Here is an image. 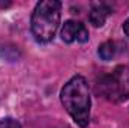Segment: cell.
Wrapping results in <instances>:
<instances>
[{"label": "cell", "instance_id": "obj_1", "mask_svg": "<svg viewBox=\"0 0 129 128\" xmlns=\"http://www.w3.org/2000/svg\"><path fill=\"white\" fill-rule=\"evenodd\" d=\"M62 104L80 127H87L90 121V91L84 77H72L62 89Z\"/></svg>", "mask_w": 129, "mask_h": 128}, {"label": "cell", "instance_id": "obj_2", "mask_svg": "<svg viewBox=\"0 0 129 128\" xmlns=\"http://www.w3.org/2000/svg\"><path fill=\"white\" fill-rule=\"evenodd\" d=\"M62 3L57 0H42L32 14V33L38 42H50L60 24Z\"/></svg>", "mask_w": 129, "mask_h": 128}, {"label": "cell", "instance_id": "obj_3", "mask_svg": "<svg viewBox=\"0 0 129 128\" xmlns=\"http://www.w3.org/2000/svg\"><path fill=\"white\" fill-rule=\"evenodd\" d=\"M96 92L110 101H123L129 98L128 68H117L113 74L98 78Z\"/></svg>", "mask_w": 129, "mask_h": 128}, {"label": "cell", "instance_id": "obj_4", "mask_svg": "<svg viewBox=\"0 0 129 128\" xmlns=\"http://www.w3.org/2000/svg\"><path fill=\"white\" fill-rule=\"evenodd\" d=\"M60 35H62V39L68 44H71L74 41H78V42L89 41V30L86 29V26L81 24L80 21H74V20H69L64 23Z\"/></svg>", "mask_w": 129, "mask_h": 128}, {"label": "cell", "instance_id": "obj_5", "mask_svg": "<svg viewBox=\"0 0 129 128\" xmlns=\"http://www.w3.org/2000/svg\"><path fill=\"white\" fill-rule=\"evenodd\" d=\"M111 14V9L108 5L105 3H95L90 9V14H89V20L90 23L95 26V27H102L108 18V15Z\"/></svg>", "mask_w": 129, "mask_h": 128}, {"label": "cell", "instance_id": "obj_6", "mask_svg": "<svg viewBox=\"0 0 129 128\" xmlns=\"http://www.w3.org/2000/svg\"><path fill=\"white\" fill-rule=\"evenodd\" d=\"M98 53H99L101 59H104V60H111V59H113V56L116 54L114 42H111V41H105L104 44H101V45H99Z\"/></svg>", "mask_w": 129, "mask_h": 128}, {"label": "cell", "instance_id": "obj_7", "mask_svg": "<svg viewBox=\"0 0 129 128\" xmlns=\"http://www.w3.org/2000/svg\"><path fill=\"white\" fill-rule=\"evenodd\" d=\"M0 128H21V124L12 118H5L0 121Z\"/></svg>", "mask_w": 129, "mask_h": 128}, {"label": "cell", "instance_id": "obj_8", "mask_svg": "<svg viewBox=\"0 0 129 128\" xmlns=\"http://www.w3.org/2000/svg\"><path fill=\"white\" fill-rule=\"evenodd\" d=\"M123 32L126 33V36H129V18L123 23Z\"/></svg>", "mask_w": 129, "mask_h": 128}, {"label": "cell", "instance_id": "obj_9", "mask_svg": "<svg viewBox=\"0 0 129 128\" xmlns=\"http://www.w3.org/2000/svg\"><path fill=\"white\" fill-rule=\"evenodd\" d=\"M11 5V2H0V8H8Z\"/></svg>", "mask_w": 129, "mask_h": 128}, {"label": "cell", "instance_id": "obj_10", "mask_svg": "<svg viewBox=\"0 0 129 128\" xmlns=\"http://www.w3.org/2000/svg\"><path fill=\"white\" fill-rule=\"evenodd\" d=\"M128 72H129V68H128Z\"/></svg>", "mask_w": 129, "mask_h": 128}]
</instances>
